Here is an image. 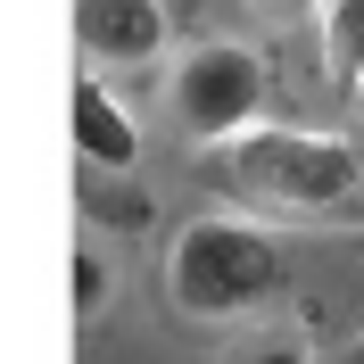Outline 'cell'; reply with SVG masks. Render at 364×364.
Listing matches in <instances>:
<instances>
[{
	"instance_id": "obj_13",
	"label": "cell",
	"mask_w": 364,
	"mask_h": 364,
	"mask_svg": "<svg viewBox=\"0 0 364 364\" xmlns=\"http://www.w3.org/2000/svg\"><path fill=\"white\" fill-rule=\"evenodd\" d=\"M356 207H364V199H356Z\"/></svg>"
},
{
	"instance_id": "obj_10",
	"label": "cell",
	"mask_w": 364,
	"mask_h": 364,
	"mask_svg": "<svg viewBox=\"0 0 364 364\" xmlns=\"http://www.w3.org/2000/svg\"><path fill=\"white\" fill-rule=\"evenodd\" d=\"M249 9H257L265 25H298V17H315L323 0H249Z\"/></svg>"
},
{
	"instance_id": "obj_5",
	"label": "cell",
	"mask_w": 364,
	"mask_h": 364,
	"mask_svg": "<svg viewBox=\"0 0 364 364\" xmlns=\"http://www.w3.org/2000/svg\"><path fill=\"white\" fill-rule=\"evenodd\" d=\"M75 166H108V174H133V166H141V124H133V108H124L91 67L75 75Z\"/></svg>"
},
{
	"instance_id": "obj_2",
	"label": "cell",
	"mask_w": 364,
	"mask_h": 364,
	"mask_svg": "<svg viewBox=\"0 0 364 364\" xmlns=\"http://www.w3.org/2000/svg\"><path fill=\"white\" fill-rule=\"evenodd\" d=\"M290 290V249L257 215H199L166 249V298L191 323H249Z\"/></svg>"
},
{
	"instance_id": "obj_8",
	"label": "cell",
	"mask_w": 364,
	"mask_h": 364,
	"mask_svg": "<svg viewBox=\"0 0 364 364\" xmlns=\"http://www.w3.org/2000/svg\"><path fill=\"white\" fill-rule=\"evenodd\" d=\"M100 306H108V265H100V249L83 240V249H75V315L91 323Z\"/></svg>"
},
{
	"instance_id": "obj_3",
	"label": "cell",
	"mask_w": 364,
	"mask_h": 364,
	"mask_svg": "<svg viewBox=\"0 0 364 364\" xmlns=\"http://www.w3.org/2000/svg\"><path fill=\"white\" fill-rule=\"evenodd\" d=\"M265 91H273V67L240 42H191L174 58V116L199 149L265 124Z\"/></svg>"
},
{
	"instance_id": "obj_7",
	"label": "cell",
	"mask_w": 364,
	"mask_h": 364,
	"mask_svg": "<svg viewBox=\"0 0 364 364\" xmlns=\"http://www.w3.org/2000/svg\"><path fill=\"white\" fill-rule=\"evenodd\" d=\"M323 75H331V91H348L364 75V0H323Z\"/></svg>"
},
{
	"instance_id": "obj_4",
	"label": "cell",
	"mask_w": 364,
	"mask_h": 364,
	"mask_svg": "<svg viewBox=\"0 0 364 364\" xmlns=\"http://www.w3.org/2000/svg\"><path fill=\"white\" fill-rule=\"evenodd\" d=\"M174 42L166 0H75V50L91 75H141Z\"/></svg>"
},
{
	"instance_id": "obj_1",
	"label": "cell",
	"mask_w": 364,
	"mask_h": 364,
	"mask_svg": "<svg viewBox=\"0 0 364 364\" xmlns=\"http://www.w3.org/2000/svg\"><path fill=\"white\" fill-rule=\"evenodd\" d=\"M207 174L224 199H240L265 224V215H298V224H323V215H348L364 199V158L340 133H315V124H249L207 149Z\"/></svg>"
},
{
	"instance_id": "obj_9",
	"label": "cell",
	"mask_w": 364,
	"mask_h": 364,
	"mask_svg": "<svg viewBox=\"0 0 364 364\" xmlns=\"http://www.w3.org/2000/svg\"><path fill=\"white\" fill-rule=\"evenodd\" d=\"M240 364H315V348H306V340H257Z\"/></svg>"
},
{
	"instance_id": "obj_12",
	"label": "cell",
	"mask_w": 364,
	"mask_h": 364,
	"mask_svg": "<svg viewBox=\"0 0 364 364\" xmlns=\"http://www.w3.org/2000/svg\"><path fill=\"white\" fill-rule=\"evenodd\" d=\"M348 91H356V100H364V75H356V83H348Z\"/></svg>"
},
{
	"instance_id": "obj_11",
	"label": "cell",
	"mask_w": 364,
	"mask_h": 364,
	"mask_svg": "<svg viewBox=\"0 0 364 364\" xmlns=\"http://www.w3.org/2000/svg\"><path fill=\"white\" fill-rule=\"evenodd\" d=\"M331 364H364V331H356V340H340V356H331Z\"/></svg>"
},
{
	"instance_id": "obj_6",
	"label": "cell",
	"mask_w": 364,
	"mask_h": 364,
	"mask_svg": "<svg viewBox=\"0 0 364 364\" xmlns=\"http://www.w3.org/2000/svg\"><path fill=\"white\" fill-rule=\"evenodd\" d=\"M75 207H83L91 224H108V232H149V191L124 174H108V166H75Z\"/></svg>"
}]
</instances>
